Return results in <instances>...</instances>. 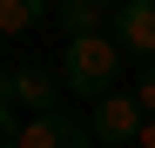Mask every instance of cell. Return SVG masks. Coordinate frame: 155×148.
<instances>
[{
    "mask_svg": "<svg viewBox=\"0 0 155 148\" xmlns=\"http://www.w3.org/2000/svg\"><path fill=\"white\" fill-rule=\"evenodd\" d=\"M115 81H121V40L115 34H74L68 61H61V88L101 101V94H115Z\"/></svg>",
    "mask_w": 155,
    "mask_h": 148,
    "instance_id": "6da1fadb",
    "label": "cell"
},
{
    "mask_svg": "<svg viewBox=\"0 0 155 148\" xmlns=\"http://www.w3.org/2000/svg\"><path fill=\"white\" fill-rule=\"evenodd\" d=\"M142 101H135V94H101V101H94V121H88V128H94V141H108V148H121V141H142Z\"/></svg>",
    "mask_w": 155,
    "mask_h": 148,
    "instance_id": "7a4b0ae2",
    "label": "cell"
},
{
    "mask_svg": "<svg viewBox=\"0 0 155 148\" xmlns=\"http://www.w3.org/2000/svg\"><path fill=\"white\" fill-rule=\"evenodd\" d=\"M14 148H94V128H81L68 108H47V114H34L27 128H20Z\"/></svg>",
    "mask_w": 155,
    "mask_h": 148,
    "instance_id": "3957f363",
    "label": "cell"
},
{
    "mask_svg": "<svg viewBox=\"0 0 155 148\" xmlns=\"http://www.w3.org/2000/svg\"><path fill=\"white\" fill-rule=\"evenodd\" d=\"M0 101L47 114V108H61V81H54L47 67H7V74H0Z\"/></svg>",
    "mask_w": 155,
    "mask_h": 148,
    "instance_id": "277c9868",
    "label": "cell"
},
{
    "mask_svg": "<svg viewBox=\"0 0 155 148\" xmlns=\"http://www.w3.org/2000/svg\"><path fill=\"white\" fill-rule=\"evenodd\" d=\"M115 34L128 54H155V0H121L115 7Z\"/></svg>",
    "mask_w": 155,
    "mask_h": 148,
    "instance_id": "5b68a950",
    "label": "cell"
},
{
    "mask_svg": "<svg viewBox=\"0 0 155 148\" xmlns=\"http://www.w3.org/2000/svg\"><path fill=\"white\" fill-rule=\"evenodd\" d=\"M41 14H47V0H0V40H7V34H27Z\"/></svg>",
    "mask_w": 155,
    "mask_h": 148,
    "instance_id": "8992f818",
    "label": "cell"
},
{
    "mask_svg": "<svg viewBox=\"0 0 155 148\" xmlns=\"http://www.w3.org/2000/svg\"><path fill=\"white\" fill-rule=\"evenodd\" d=\"M101 14H108L101 0H61V27L68 34H101Z\"/></svg>",
    "mask_w": 155,
    "mask_h": 148,
    "instance_id": "52a82bcc",
    "label": "cell"
},
{
    "mask_svg": "<svg viewBox=\"0 0 155 148\" xmlns=\"http://www.w3.org/2000/svg\"><path fill=\"white\" fill-rule=\"evenodd\" d=\"M128 94H135V101H142V114H155V67H148V74H142V81L128 88Z\"/></svg>",
    "mask_w": 155,
    "mask_h": 148,
    "instance_id": "ba28073f",
    "label": "cell"
},
{
    "mask_svg": "<svg viewBox=\"0 0 155 148\" xmlns=\"http://www.w3.org/2000/svg\"><path fill=\"white\" fill-rule=\"evenodd\" d=\"M20 128H27V121H14V101H0V135H7V141H20Z\"/></svg>",
    "mask_w": 155,
    "mask_h": 148,
    "instance_id": "9c48e42d",
    "label": "cell"
},
{
    "mask_svg": "<svg viewBox=\"0 0 155 148\" xmlns=\"http://www.w3.org/2000/svg\"><path fill=\"white\" fill-rule=\"evenodd\" d=\"M142 148H155V114H148V121H142Z\"/></svg>",
    "mask_w": 155,
    "mask_h": 148,
    "instance_id": "30bf717a",
    "label": "cell"
},
{
    "mask_svg": "<svg viewBox=\"0 0 155 148\" xmlns=\"http://www.w3.org/2000/svg\"><path fill=\"white\" fill-rule=\"evenodd\" d=\"M101 7H121V0H101Z\"/></svg>",
    "mask_w": 155,
    "mask_h": 148,
    "instance_id": "8fae6325",
    "label": "cell"
},
{
    "mask_svg": "<svg viewBox=\"0 0 155 148\" xmlns=\"http://www.w3.org/2000/svg\"><path fill=\"white\" fill-rule=\"evenodd\" d=\"M0 148H14V141H7V135H0Z\"/></svg>",
    "mask_w": 155,
    "mask_h": 148,
    "instance_id": "7c38bea8",
    "label": "cell"
}]
</instances>
